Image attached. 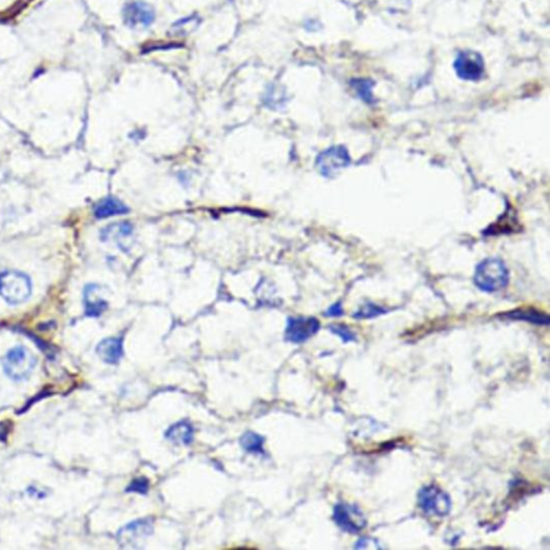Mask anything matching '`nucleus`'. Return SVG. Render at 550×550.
<instances>
[{
  "instance_id": "nucleus-13",
  "label": "nucleus",
  "mask_w": 550,
  "mask_h": 550,
  "mask_svg": "<svg viewBox=\"0 0 550 550\" xmlns=\"http://www.w3.org/2000/svg\"><path fill=\"white\" fill-rule=\"evenodd\" d=\"M99 291H100V287L95 284L85 287V313L87 316H91V318H98L108 308V302L99 296Z\"/></svg>"
},
{
  "instance_id": "nucleus-5",
  "label": "nucleus",
  "mask_w": 550,
  "mask_h": 550,
  "mask_svg": "<svg viewBox=\"0 0 550 550\" xmlns=\"http://www.w3.org/2000/svg\"><path fill=\"white\" fill-rule=\"evenodd\" d=\"M153 531H154L153 519L147 517V518L138 519L124 526L118 532L116 538L122 548L139 549L142 548V544L145 543L147 538L153 534Z\"/></svg>"
},
{
  "instance_id": "nucleus-22",
  "label": "nucleus",
  "mask_w": 550,
  "mask_h": 550,
  "mask_svg": "<svg viewBox=\"0 0 550 550\" xmlns=\"http://www.w3.org/2000/svg\"><path fill=\"white\" fill-rule=\"evenodd\" d=\"M383 547H384V546L381 545L378 540H375V538H368V536L361 538L355 545L356 549H380V548Z\"/></svg>"
},
{
  "instance_id": "nucleus-15",
  "label": "nucleus",
  "mask_w": 550,
  "mask_h": 550,
  "mask_svg": "<svg viewBox=\"0 0 550 550\" xmlns=\"http://www.w3.org/2000/svg\"><path fill=\"white\" fill-rule=\"evenodd\" d=\"M127 213H129V208L116 197L104 198L95 208V217L98 219H108Z\"/></svg>"
},
{
  "instance_id": "nucleus-7",
  "label": "nucleus",
  "mask_w": 550,
  "mask_h": 550,
  "mask_svg": "<svg viewBox=\"0 0 550 550\" xmlns=\"http://www.w3.org/2000/svg\"><path fill=\"white\" fill-rule=\"evenodd\" d=\"M351 164L349 151L343 145H334L324 149L316 158V167L324 178H334L342 169Z\"/></svg>"
},
{
  "instance_id": "nucleus-19",
  "label": "nucleus",
  "mask_w": 550,
  "mask_h": 550,
  "mask_svg": "<svg viewBox=\"0 0 550 550\" xmlns=\"http://www.w3.org/2000/svg\"><path fill=\"white\" fill-rule=\"evenodd\" d=\"M386 312V309L383 308L381 305L369 302L363 304V306L354 314V318H355L356 320H369V318H378V316H381V315L385 314Z\"/></svg>"
},
{
  "instance_id": "nucleus-1",
  "label": "nucleus",
  "mask_w": 550,
  "mask_h": 550,
  "mask_svg": "<svg viewBox=\"0 0 550 550\" xmlns=\"http://www.w3.org/2000/svg\"><path fill=\"white\" fill-rule=\"evenodd\" d=\"M474 283L486 293L502 291L508 284V269L503 260L487 258L476 267Z\"/></svg>"
},
{
  "instance_id": "nucleus-17",
  "label": "nucleus",
  "mask_w": 550,
  "mask_h": 550,
  "mask_svg": "<svg viewBox=\"0 0 550 550\" xmlns=\"http://www.w3.org/2000/svg\"><path fill=\"white\" fill-rule=\"evenodd\" d=\"M351 87L355 89L356 94L358 95L361 100L365 104H372L375 102L373 96V87L374 82L370 79H353L351 81Z\"/></svg>"
},
{
  "instance_id": "nucleus-4",
  "label": "nucleus",
  "mask_w": 550,
  "mask_h": 550,
  "mask_svg": "<svg viewBox=\"0 0 550 550\" xmlns=\"http://www.w3.org/2000/svg\"><path fill=\"white\" fill-rule=\"evenodd\" d=\"M417 500L421 511L429 516L446 517L452 511L450 495L437 485L421 488Z\"/></svg>"
},
{
  "instance_id": "nucleus-16",
  "label": "nucleus",
  "mask_w": 550,
  "mask_h": 550,
  "mask_svg": "<svg viewBox=\"0 0 550 550\" xmlns=\"http://www.w3.org/2000/svg\"><path fill=\"white\" fill-rule=\"evenodd\" d=\"M503 315L508 320H524V322L540 324V326L549 324L548 315L545 313L538 312L534 309H518V310L511 311V312L505 313Z\"/></svg>"
},
{
  "instance_id": "nucleus-11",
  "label": "nucleus",
  "mask_w": 550,
  "mask_h": 550,
  "mask_svg": "<svg viewBox=\"0 0 550 550\" xmlns=\"http://www.w3.org/2000/svg\"><path fill=\"white\" fill-rule=\"evenodd\" d=\"M132 236L134 226L128 221L111 223L100 232L101 240L106 243H114L123 252L129 250Z\"/></svg>"
},
{
  "instance_id": "nucleus-3",
  "label": "nucleus",
  "mask_w": 550,
  "mask_h": 550,
  "mask_svg": "<svg viewBox=\"0 0 550 550\" xmlns=\"http://www.w3.org/2000/svg\"><path fill=\"white\" fill-rule=\"evenodd\" d=\"M36 363V357L32 351L24 346H17L8 351L3 358V367L6 374L11 380L23 381L32 374Z\"/></svg>"
},
{
  "instance_id": "nucleus-6",
  "label": "nucleus",
  "mask_w": 550,
  "mask_h": 550,
  "mask_svg": "<svg viewBox=\"0 0 550 550\" xmlns=\"http://www.w3.org/2000/svg\"><path fill=\"white\" fill-rule=\"evenodd\" d=\"M334 524L342 531L349 534H358L367 526V518L358 506L349 503H338L333 508Z\"/></svg>"
},
{
  "instance_id": "nucleus-24",
  "label": "nucleus",
  "mask_w": 550,
  "mask_h": 550,
  "mask_svg": "<svg viewBox=\"0 0 550 550\" xmlns=\"http://www.w3.org/2000/svg\"><path fill=\"white\" fill-rule=\"evenodd\" d=\"M8 435L7 423H0V440H5Z\"/></svg>"
},
{
  "instance_id": "nucleus-20",
  "label": "nucleus",
  "mask_w": 550,
  "mask_h": 550,
  "mask_svg": "<svg viewBox=\"0 0 550 550\" xmlns=\"http://www.w3.org/2000/svg\"><path fill=\"white\" fill-rule=\"evenodd\" d=\"M330 331L332 333L336 334L338 337L341 338L342 341L344 343H349V342H356L357 341V336H356L355 332L351 329V328L347 327L346 324H331L329 327Z\"/></svg>"
},
{
  "instance_id": "nucleus-21",
  "label": "nucleus",
  "mask_w": 550,
  "mask_h": 550,
  "mask_svg": "<svg viewBox=\"0 0 550 550\" xmlns=\"http://www.w3.org/2000/svg\"><path fill=\"white\" fill-rule=\"evenodd\" d=\"M149 479L145 477H138L130 483L126 491L127 493H137L140 495H147L149 491Z\"/></svg>"
},
{
  "instance_id": "nucleus-9",
  "label": "nucleus",
  "mask_w": 550,
  "mask_h": 550,
  "mask_svg": "<svg viewBox=\"0 0 550 550\" xmlns=\"http://www.w3.org/2000/svg\"><path fill=\"white\" fill-rule=\"evenodd\" d=\"M320 329V322L318 318H289L285 329V340L291 343H304Z\"/></svg>"
},
{
  "instance_id": "nucleus-23",
  "label": "nucleus",
  "mask_w": 550,
  "mask_h": 550,
  "mask_svg": "<svg viewBox=\"0 0 550 550\" xmlns=\"http://www.w3.org/2000/svg\"><path fill=\"white\" fill-rule=\"evenodd\" d=\"M344 314L343 306H342L341 302L334 303L333 305H331L324 315L326 316H329V318H340L342 315Z\"/></svg>"
},
{
  "instance_id": "nucleus-2",
  "label": "nucleus",
  "mask_w": 550,
  "mask_h": 550,
  "mask_svg": "<svg viewBox=\"0 0 550 550\" xmlns=\"http://www.w3.org/2000/svg\"><path fill=\"white\" fill-rule=\"evenodd\" d=\"M32 295V283L26 274L5 271L0 274V296L10 304H21Z\"/></svg>"
},
{
  "instance_id": "nucleus-10",
  "label": "nucleus",
  "mask_w": 550,
  "mask_h": 550,
  "mask_svg": "<svg viewBox=\"0 0 550 550\" xmlns=\"http://www.w3.org/2000/svg\"><path fill=\"white\" fill-rule=\"evenodd\" d=\"M124 23L130 28H147L155 21V11L145 1H131L124 7Z\"/></svg>"
},
{
  "instance_id": "nucleus-14",
  "label": "nucleus",
  "mask_w": 550,
  "mask_h": 550,
  "mask_svg": "<svg viewBox=\"0 0 550 550\" xmlns=\"http://www.w3.org/2000/svg\"><path fill=\"white\" fill-rule=\"evenodd\" d=\"M165 437L173 444L190 445L194 441V427L190 421H178L168 428Z\"/></svg>"
},
{
  "instance_id": "nucleus-18",
  "label": "nucleus",
  "mask_w": 550,
  "mask_h": 550,
  "mask_svg": "<svg viewBox=\"0 0 550 550\" xmlns=\"http://www.w3.org/2000/svg\"><path fill=\"white\" fill-rule=\"evenodd\" d=\"M264 437L253 431L244 433L240 439V445L243 450L252 454H264Z\"/></svg>"
},
{
  "instance_id": "nucleus-8",
  "label": "nucleus",
  "mask_w": 550,
  "mask_h": 550,
  "mask_svg": "<svg viewBox=\"0 0 550 550\" xmlns=\"http://www.w3.org/2000/svg\"><path fill=\"white\" fill-rule=\"evenodd\" d=\"M457 75L464 81H478L485 73V63L481 54L475 51H461L454 63Z\"/></svg>"
},
{
  "instance_id": "nucleus-12",
  "label": "nucleus",
  "mask_w": 550,
  "mask_h": 550,
  "mask_svg": "<svg viewBox=\"0 0 550 550\" xmlns=\"http://www.w3.org/2000/svg\"><path fill=\"white\" fill-rule=\"evenodd\" d=\"M97 355L104 363L116 365L123 358L124 347L122 338H107L98 344Z\"/></svg>"
}]
</instances>
